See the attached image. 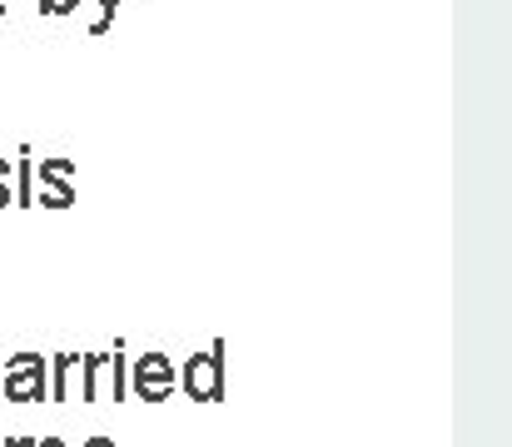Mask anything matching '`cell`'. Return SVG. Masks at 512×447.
Masks as SVG:
<instances>
[{
    "label": "cell",
    "instance_id": "obj_6",
    "mask_svg": "<svg viewBox=\"0 0 512 447\" xmlns=\"http://www.w3.org/2000/svg\"><path fill=\"white\" fill-rule=\"evenodd\" d=\"M10 174H15V199L10 204H20V209H35V149L20 145V154L10 159Z\"/></svg>",
    "mask_w": 512,
    "mask_h": 447
},
{
    "label": "cell",
    "instance_id": "obj_8",
    "mask_svg": "<svg viewBox=\"0 0 512 447\" xmlns=\"http://www.w3.org/2000/svg\"><path fill=\"white\" fill-rule=\"evenodd\" d=\"M115 10H120V0H95V20H90V35H110V25H115Z\"/></svg>",
    "mask_w": 512,
    "mask_h": 447
},
{
    "label": "cell",
    "instance_id": "obj_5",
    "mask_svg": "<svg viewBox=\"0 0 512 447\" xmlns=\"http://www.w3.org/2000/svg\"><path fill=\"white\" fill-rule=\"evenodd\" d=\"M35 204H45V209L75 204V164L70 159H40L35 164Z\"/></svg>",
    "mask_w": 512,
    "mask_h": 447
},
{
    "label": "cell",
    "instance_id": "obj_10",
    "mask_svg": "<svg viewBox=\"0 0 512 447\" xmlns=\"http://www.w3.org/2000/svg\"><path fill=\"white\" fill-rule=\"evenodd\" d=\"M0 447H70L65 438H5Z\"/></svg>",
    "mask_w": 512,
    "mask_h": 447
},
{
    "label": "cell",
    "instance_id": "obj_2",
    "mask_svg": "<svg viewBox=\"0 0 512 447\" xmlns=\"http://www.w3.org/2000/svg\"><path fill=\"white\" fill-rule=\"evenodd\" d=\"M179 393L194 403H219L224 398V343H209L204 353L179 363Z\"/></svg>",
    "mask_w": 512,
    "mask_h": 447
},
{
    "label": "cell",
    "instance_id": "obj_13",
    "mask_svg": "<svg viewBox=\"0 0 512 447\" xmlns=\"http://www.w3.org/2000/svg\"><path fill=\"white\" fill-rule=\"evenodd\" d=\"M5 10H10V0H0V15H5Z\"/></svg>",
    "mask_w": 512,
    "mask_h": 447
},
{
    "label": "cell",
    "instance_id": "obj_7",
    "mask_svg": "<svg viewBox=\"0 0 512 447\" xmlns=\"http://www.w3.org/2000/svg\"><path fill=\"white\" fill-rule=\"evenodd\" d=\"M75 368H80L75 353H50V373H45V398H50V403H65V398H70Z\"/></svg>",
    "mask_w": 512,
    "mask_h": 447
},
{
    "label": "cell",
    "instance_id": "obj_1",
    "mask_svg": "<svg viewBox=\"0 0 512 447\" xmlns=\"http://www.w3.org/2000/svg\"><path fill=\"white\" fill-rule=\"evenodd\" d=\"M100 398H115V403L130 398L125 343H115V353H85L80 358V403H100Z\"/></svg>",
    "mask_w": 512,
    "mask_h": 447
},
{
    "label": "cell",
    "instance_id": "obj_12",
    "mask_svg": "<svg viewBox=\"0 0 512 447\" xmlns=\"http://www.w3.org/2000/svg\"><path fill=\"white\" fill-rule=\"evenodd\" d=\"M80 447H115V438H85Z\"/></svg>",
    "mask_w": 512,
    "mask_h": 447
},
{
    "label": "cell",
    "instance_id": "obj_4",
    "mask_svg": "<svg viewBox=\"0 0 512 447\" xmlns=\"http://www.w3.org/2000/svg\"><path fill=\"white\" fill-rule=\"evenodd\" d=\"M130 393L135 398H145V403H165L179 393V368H174L170 353H145V358H135L130 363Z\"/></svg>",
    "mask_w": 512,
    "mask_h": 447
},
{
    "label": "cell",
    "instance_id": "obj_11",
    "mask_svg": "<svg viewBox=\"0 0 512 447\" xmlns=\"http://www.w3.org/2000/svg\"><path fill=\"white\" fill-rule=\"evenodd\" d=\"M15 194H10V159H0V209L10 204Z\"/></svg>",
    "mask_w": 512,
    "mask_h": 447
},
{
    "label": "cell",
    "instance_id": "obj_9",
    "mask_svg": "<svg viewBox=\"0 0 512 447\" xmlns=\"http://www.w3.org/2000/svg\"><path fill=\"white\" fill-rule=\"evenodd\" d=\"M85 0H35V10L45 15V20H65V15H75Z\"/></svg>",
    "mask_w": 512,
    "mask_h": 447
},
{
    "label": "cell",
    "instance_id": "obj_3",
    "mask_svg": "<svg viewBox=\"0 0 512 447\" xmlns=\"http://www.w3.org/2000/svg\"><path fill=\"white\" fill-rule=\"evenodd\" d=\"M45 373H50V358L10 353L0 363V398L5 403H45Z\"/></svg>",
    "mask_w": 512,
    "mask_h": 447
}]
</instances>
